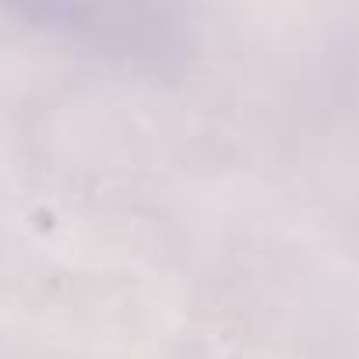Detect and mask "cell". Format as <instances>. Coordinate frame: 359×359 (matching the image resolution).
<instances>
[{
    "label": "cell",
    "instance_id": "obj_1",
    "mask_svg": "<svg viewBox=\"0 0 359 359\" xmlns=\"http://www.w3.org/2000/svg\"><path fill=\"white\" fill-rule=\"evenodd\" d=\"M0 15L148 81L184 74L191 60V18L180 0H0Z\"/></svg>",
    "mask_w": 359,
    "mask_h": 359
}]
</instances>
